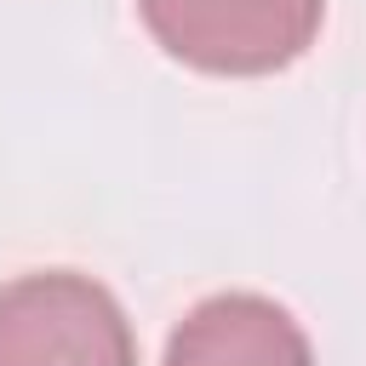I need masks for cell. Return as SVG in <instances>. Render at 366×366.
Returning a JSON list of instances; mask_svg holds the SVG:
<instances>
[{
	"label": "cell",
	"instance_id": "2",
	"mask_svg": "<svg viewBox=\"0 0 366 366\" xmlns=\"http://www.w3.org/2000/svg\"><path fill=\"white\" fill-rule=\"evenodd\" d=\"M137 11L200 74H274L315 46L326 0H137Z\"/></svg>",
	"mask_w": 366,
	"mask_h": 366
},
{
	"label": "cell",
	"instance_id": "3",
	"mask_svg": "<svg viewBox=\"0 0 366 366\" xmlns=\"http://www.w3.org/2000/svg\"><path fill=\"white\" fill-rule=\"evenodd\" d=\"M166 366H315V355L303 326L274 297L217 292L172 326Z\"/></svg>",
	"mask_w": 366,
	"mask_h": 366
},
{
	"label": "cell",
	"instance_id": "1",
	"mask_svg": "<svg viewBox=\"0 0 366 366\" xmlns=\"http://www.w3.org/2000/svg\"><path fill=\"white\" fill-rule=\"evenodd\" d=\"M0 366H137V337L103 280L34 269L0 286Z\"/></svg>",
	"mask_w": 366,
	"mask_h": 366
}]
</instances>
